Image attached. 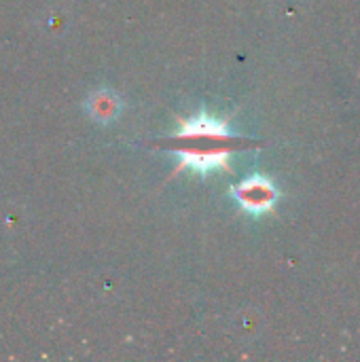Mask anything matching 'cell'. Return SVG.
I'll list each match as a JSON object with an SVG mask.
<instances>
[{"mask_svg": "<svg viewBox=\"0 0 360 362\" xmlns=\"http://www.w3.org/2000/svg\"><path fill=\"white\" fill-rule=\"evenodd\" d=\"M157 146H166L180 155L172 176L191 168L199 174L212 170H229V157L242 148L238 138L229 132L227 121L210 115H199L191 121H180L178 134L157 140Z\"/></svg>", "mask_w": 360, "mask_h": 362, "instance_id": "1", "label": "cell"}, {"mask_svg": "<svg viewBox=\"0 0 360 362\" xmlns=\"http://www.w3.org/2000/svg\"><path fill=\"white\" fill-rule=\"evenodd\" d=\"M231 195L250 214L269 212L274 208V204L278 202V189H276V185L269 178L259 176V174L257 176H248L246 180H242L240 185H236L231 189Z\"/></svg>", "mask_w": 360, "mask_h": 362, "instance_id": "2", "label": "cell"}, {"mask_svg": "<svg viewBox=\"0 0 360 362\" xmlns=\"http://www.w3.org/2000/svg\"><path fill=\"white\" fill-rule=\"evenodd\" d=\"M87 112L98 121V123H108L121 112V100L112 91H95L87 100Z\"/></svg>", "mask_w": 360, "mask_h": 362, "instance_id": "3", "label": "cell"}]
</instances>
